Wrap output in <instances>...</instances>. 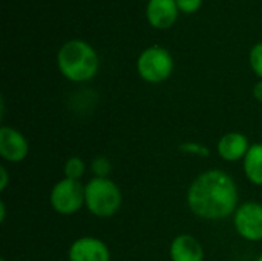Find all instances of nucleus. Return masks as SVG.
Segmentation results:
<instances>
[{"label":"nucleus","instance_id":"15","mask_svg":"<svg viewBox=\"0 0 262 261\" xmlns=\"http://www.w3.org/2000/svg\"><path fill=\"white\" fill-rule=\"evenodd\" d=\"M249 62H250V68L255 72V75L262 78V42L253 45V48L250 49L249 54Z\"/></svg>","mask_w":262,"mask_h":261},{"label":"nucleus","instance_id":"9","mask_svg":"<svg viewBox=\"0 0 262 261\" xmlns=\"http://www.w3.org/2000/svg\"><path fill=\"white\" fill-rule=\"evenodd\" d=\"M180 9L177 0H147L146 18L157 29H167L175 25Z\"/></svg>","mask_w":262,"mask_h":261},{"label":"nucleus","instance_id":"13","mask_svg":"<svg viewBox=\"0 0 262 261\" xmlns=\"http://www.w3.org/2000/svg\"><path fill=\"white\" fill-rule=\"evenodd\" d=\"M63 172H64V178L80 182L83 178L84 172H86V163L80 157H71V158L66 160Z\"/></svg>","mask_w":262,"mask_h":261},{"label":"nucleus","instance_id":"12","mask_svg":"<svg viewBox=\"0 0 262 261\" xmlns=\"http://www.w3.org/2000/svg\"><path fill=\"white\" fill-rule=\"evenodd\" d=\"M243 168L250 183L255 186H262V143H255L250 146L243 160Z\"/></svg>","mask_w":262,"mask_h":261},{"label":"nucleus","instance_id":"8","mask_svg":"<svg viewBox=\"0 0 262 261\" xmlns=\"http://www.w3.org/2000/svg\"><path fill=\"white\" fill-rule=\"evenodd\" d=\"M68 258L69 261H111V251L100 238L80 237L71 245Z\"/></svg>","mask_w":262,"mask_h":261},{"label":"nucleus","instance_id":"11","mask_svg":"<svg viewBox=\"0 0 262 261\" xmlns=\"http://www.w3.org/2000/svg\"><path fill=\"white\" fill-rule=\"evenodd\" d=\"M169 255L172 261H204V249L193 235L180 234L172 240Z\"/></svg>","mask_w":262,"mask_h":261},{"label":"nucleus","instance_id":"2","mask_svg":"<svg viewBox=\"0 0 262 261\" xmlns=\"http://www.w3.org/2000/svg\"><path fill=\"white\" fill-rule=\"evenodd\" d=\"M57 66L60 74L74 83L92 80L100 68L97 51L84 40H68L57 52Z\"/></svg>","mask_w":262,"mask_h":261},{"label":"nucleus","instance_id":"3","mask_svg":"<svg viewBox=\"0 0 262 261\" xmlns=\"http://www.w3.org/2000/svg\"><path fill=\"white\" fill-rule=\"evenodd\" d=\"M123 203V194L117 183L111 178L94 177L84 185V206L100 218L115 215Z\"/></svg>","mask_w":262,"mask_h":261},{"label":"nucleus","instance_id":"4","mask_svg":"<svg viewBox=\"0 0 262 261\" xmlns=\"http://www.w3.org/2000/svg\"><path fill=\"white\" fill-rule=\"evenodd\" d=\"M137 71L140 77L152 85L166 82L173 72L172 54L161 46L146 48L137 60Z\"/></svg>","mask_w":262,"mask_h":261},{"label":"nucleus","instance_id":"21","mask_svg":"<svg viewBox=\"0 0 262 261\" xmlns=\"http://www.w3.org/2000/svg\"><path fill=\"white\" fill-rule=\"evenodd\" d=\"M256 261H262V254L259 255V257H258V260H256Z\"/></svg>","mask_w":262,"mask_h":261},{"label":"nucleus","instance_id":"16","mask_svg":"<svg viewBox=\"0 0 262 261\" xmlns=\"http://www.w3.org/2000/svg\"><path fill=\"white\" fill-rule=\"evenodd\" d=\"M177 5H178L180 12L193 14V12H196L201 8L203 0H177Z\"/></svg>","mask_w":262,"mask_h":261},{"label":"nucleus","instance_id":"1","mask_svg":"<svg viewBox=\"0 0 262 261\" xmlns=\"http://www.w3.org/2000/svg\"><path fill=\"white\" fill-rule=\"evenodd\" d=\"M239 192L235 180L221 169L201 172L187 189V206L203 220H223L238 209Z\"/></svg>","mask_w":262,"mask_h":261},{"label":"nucleus","instance_id":"19","mask_svg":"<svg viewBox=\"0 0 262 261\" xmlns=\"http://www.w3.org/2000/svg\"><path fill=\"white\" fill-rule=\"evenodd\" d=\"M253 97H255V100L262 103V78L253 86Z\"/></svg>","mask_w":262,"mask_h":261},{"label":"nucleus","instance_id":"20","mask_svg":"<svg viewBox=\"0 0 262 261\" xmlns=\"http://www.w3.org/2000/svg\"><path fill=\"white\" fill-rule=\"evenodd\" d=\"M5 215H6V208H5V203L0 202V222L2 223L5 222Z\"/></svg>","mask_w":262,"mask_h":261},{"label":"nucleus","instance_id":"22","mask_svg":"<svg viewBox=\"0 0 262 261\" xmlns=\"http://www.w3.org/2000/svg\"><path fill=\"white\" fill-rule=\"evenodd\" d=\"M0 261H6V260H5V258H2V260H0Z\"/></svg>","mask_w":262,"mask_h":261},{"label":"nucleus","instance_id":"17","mask_svg":"<svg viewBox=\"0 0 262 261\" xmlns=\"http://www.w3.org/2000/svg\"><path fill=\"white\" fill-rule=\"evenodd\" d=\"M181 149L184 152H190V154H196V155H209V149H206L204 146L196 145V143H186L181 146Z\"/></svg>","mask_w":262,"mask_h":261},{"label":"nucleus","instance_id":"5","mask_svg":"<svg viewBox=\"0 0 262 261\" xmlns=\"http://www.w3.org/2000/svg\"><path fill=\"white\" fill-rule=\"evenodd\" d=\"M49 202L60 215H74L84 206V185L77 180L63 178L52 186Z\"/></svg>","mask_w":262,"mask_h":261},{"label":"nucleus","instance_id":"6","mask_svg":"<svg viewBox=\"0 0 262 261\" xmlns=\"http://www.w3.org/2000/svg\"><path fill=\"white\" fill-rule=\"evenodd\" d=\"M233 226L238 235L247 242L262 240V205L258 202H246L238 206L233 214Z\"/></svg>","mask_w":262,"mask_h":261},{"label":"nucleus","instance_id":"18","mask_svg":"<svg viewBox=\"0 0 262 261\" xmlns=\"http://www.w3.org/2000/svg\"><path fill=\"white\" fill-rule=\"evenodd\" d=\"M8 183H9V175H8V171L5 166L0 168V191H5L8 188Z\"/></svg>","mask_w":262,"mask_h":261},{"label":"nucleus","instance_id":"10","mask_svg":"<svg viewBox=\"0 0 262 261\" xmlns=\"http://www.w3.org/2000/svg\"><path fill=\"white\" fill-rule=\"evenodd\" d=\"M250 146L252 145L249 143V138L243 132H227L220 138L216 151L224 162L235 163L244 160Z\"/></svg>","mask_w":262,"mask_h":261},{"label":"nucleus","instance_id":"7","mask_svg":"<svg viewBox=\"0 0 262 261\" xmlns=\"http://www.w3.org/2000/svg\"><path fill=\"white\" fill-rule=\"evenodd\" d=\"M29 143L26 137L11 126L0 128V157L11 163H20L28 157Z\"/></svg>","mask_w":262,"mask_h":261},{"label":"nucleus","instance_id":"14","mask_svg":"<svg viewBox=\"0 0 262 261\" xmlns=\"http://www.w3.org/2000/svg\"><path fill=\"white\" fill-rule=\"evenodd\" d=\"M91 171L94 174V177H98V178H109V174L112 171V165H111V160L107 157H103V155H98L92 160L91 163Z\"/></svg>","mask_w":262,"mask_h":261}]
</instances>
